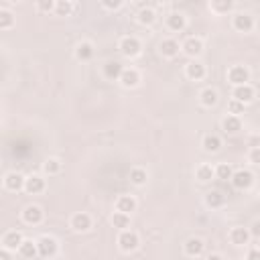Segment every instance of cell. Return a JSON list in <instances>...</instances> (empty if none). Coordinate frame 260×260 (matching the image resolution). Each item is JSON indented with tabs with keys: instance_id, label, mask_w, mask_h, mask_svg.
<instances>
[{
	"instance_id": "obj_15",
	"label": "cell",
	"mask_w": 260,
	"mask_h": 260,
	"mask_svg": "<svg viewBox=\"0 0 260 260\" xmlns=\"http://www.w3.org/2000/svg\"><path fill=\"white\" fill-rule=\"evenodd\" d=\"M71 228L76 230V232H87L91 228V217L87 214H84V212L76 214V216L71 217Z\"/></svg>"
},
{
	"instance_id": "obj_37",
	"label": "cell",
	"mask_w": 260,
	"mask_h": 260,
	"mask_svg": "<svg viewBox=\"0 0 260 260\" xmlns=\"http://www.w3.org/2000/svg\"><path fill=\"white\" fill-rule=\"evenodd\" d=\"M228 112H230L232 116H238V114H242V112H244V104L232 98V100L228 102Z\"/></svg>"
},
{
	"instance_id": "obj_44",
	"label": "cell",
	"mask_w": 260,
	"mask_h": 260,
	"mask_svg": "<svg viewBox=\"0 0 260 260\" xmlns=\"http://www.w3.org/2000/svg\"><path fill=\"white\" fill-rule=\"evenodd\" d=\"M206 260H224V256H221V254H210Z\"/></svg>"
},
{
	"instance_id": "obj_30",
	"label": "cell",
	"mask_w": 260,
	"mask_h": 260,
	"mask_svg": "<svg viewBox=\"0 0 260 260\" xmlns=\"http://www.w3.org/2000/svg\"><path fill=\"white\" fill-rule=\"evenodd\" d=\"M210 8L217 14H224V12H230L234 8V2L232 0H214V2L210 4Z\"/></svg>"
},
{
	"instance_id": "obj_38",
	"label": "cell",
	"mask_w": 260,
	"mask_h": 260,
	"mask_svg": "<svg viewBox=\"0 0 260 260\" xmlns=\"http://www.w3.org/2000/svg\"><path fill=\"white\" fill-rule=\"evenodd\" d=\"M37 8L41 12H51V10H55V2H51V0H41V2H37Z\"/></svg>"
},
{
	"instance_id": "obj_23",
	"label": "cell",
	"mask_w": 260,
	"mask_h": 260,
	"mask_svg": "<svg viewBox=\"0 0 260 260\" xmlns=\"http://www.w3.org/2000/svg\"><path fill=\"white\" fill-rule=\"evenodd\" d=\"M76 57H78L80 61H89L91 57H94V45L87 43V41L80 43V45L76 47Z\"/></svg>"
},
{
	"instance_id": "obj_24",
	"label": "cell",
	"mask_w": 260,
	"mask_h": 260,
	"mask_svg": "<svg viewBox=\"0 0 260 260\" xmlns=\"http://www.w3.org/2000/svg\"><path fill=\"white\" fill-rule=\"evenodd\" d=\"M206 203H208V208H212V210H217V208H221L226 203V195L221 193V191H210L208 195H206Z\"/></svg>"
},
{
	"instance_id": "obj_14",
	"label": "cell",
	"mask_w": 260,
	"mask_h": 260,
	"mask_svg": "<svg viewBox=\"0 0 260 260\" xmlns=\"http://www.w3.org/2000/svg\"><path fill=\"white\" fill-rule=\"evenodd\" d=\"M136 199L132 197V195H120L118 199H116V212H122V214H132L134 210H136Z\"/></svg>"
},
{
	"instance_id": "obj_31",
	"label": "cell",
	"mask_w": 260,
	"mask_h": 260,
	"mask_svg": "<svg viewBox=\"0 0 260 260\" xmlns=\"http://www.w3.org/2000/svg\"><path fill=\"white\" fill-rule=\"evenodd\" d=\"M112 226L114 228H120V230H126L130 226V216L128 214H122V212H114L112 216Z\"/></svg>"
},
{
	"instance_id": "obj_12",
	"label": "cell",
	"mask_w": 260,
	"mask_h": 260,
	"mask_svg": "<svg viewBox=\"0 0 260 260\" xmlns=\"http://www.w3.org/2000/svg\"><path fill=\"white\" fill-rule=\"evenodd\" d=\"M120 84L124 87H136L140 84V73L134 67H124L122 76H120Z\"/></svg>"
},
{
	"instance_id": "obj_3",
	"label": "cell",
	"mask_w": 260,
	"mask_h": 260,
	"mask_svg": "<svg viewBox=\"0 0 260 260\" xmlns=\"http://www.w3.org/2000/svg\"><path fill=\"white\" fill-rule=\"evenodd\" d=\"M120 53L124 55V57H136V55H140V41L136 39V37H122L120 39V45H118Z\"/></svg>"
},
{
	"instance_id": "obj_34",
	"label": "cell",
	"mask_w": 260,
	"mask_h": 260,
	"mask_svg": "<svg viewBox=\"0 0 260 260\" xmlns=\"http://www.w3.org/2000/svg\"><path fill=\"white\" fill-rule=\"evenodd\" d=\"M12 25H14V16H12V12H10L8 8H0V29L6 31V29H10Z\"/></svg>"
},
{
	"instance_id": "obj_41",
	"label": "cell",
	"mask_w": 260,
	"mask_h": 260,
	"mask_svg": "<svg viewBox=\"0 0 260 260\" xmlns=\"http://www.w3.org/2000/svg\"><path fill=\"white\" fill-rule=\"evenodd\" d=\"M250 236H254V238H260V219H258V221H254V224H252V228H250Z\"/></svg>"
},
{
	"instance_id": "obj_17",
	"label": "cell",
	"mask_w": 260,
	"mask_h": 260,
	"mask_svg": "<svg viewBox=\"0 0 260 260\" xmlns=\"http://www.w3.org/2000/svg\"><path fill=\"white\" fill-rule=\"evenodd\" d=\"M221 128H224L226 134H238L240 130H242V120H240V116L228 114V116L224 118V122H221Z\"/></svg>"
},
{
	"instance_id": "obj_16",
	"label": "cell",
	"mask_w": 260,
	"mask_h": 260,
	"mask_svg": "<svg viewBox=\"0 0 260 260\" xmlns=\"http://www.w3.org/2000/svg\"><path fill=\"white\" fill-rule=\"evenodd\" d=\"M185 73H187L189 80L199 82V80L206 78V67H203V63H199V61L193 59L191 63H187V67H185Z\"/></svg>"
},
{
	"instance_id": "obj_33",
	"label": "cell",
	"mask_w": 260,
	"mask_h": 260,
	"mask_svg": "<svg viewBox=\"0 0 260 260\" xmlns=\"http://www.w3.org/2000/svg\"><path fill=\"white\" fill-rule=\"evenodd\" d=\"M148 179V173L142 169V167H134L132 171H130V181H132L134 185H144Z\"/></svg>"
},
{
	"instance_id": "obj_35",
	"label": "cell",
	"mask_w": 260,
	"mask_h": 260,
	"mask_svg": "<svg viewBox=\"0 0 260 260\" xmlns=\"http://www.w3.org/2000/svg\"><path fill=\"white\" fill-rule=\"evenodd\" d=\"M73 6L69 0H59V2H55V12H57L59 16H69L71 12H73Z\"/></svg>"
},
{
	"instance_id": "obj_13",
	"label": "cell",
	"mask_w": 260,
	"mask_h": 260,
	"mask_svg": "<svg viewBox=\"0 0 260 260\" xmlns=\"http://www.w3.org/2000/svg\"><path fill=\"white\" fill-rule=\"evenodd\" d=\"M25 191H27V193H31V195L43 193V191H45V179H43V177H39V175H31V177H27Z\"/></svg>"
},
{
	"instance_id": "obj_21",
	"label": "cell",
	"mask_w": 260,
	"mask_h": 260,
	"mask_svg": "<svg viewBox=\"0 0 260 260\" xmlns=\"http://www.w3.org/2000/svg\"><path fill=\"white\" fill-rule=\"evenodd\" d=\"M203 248H206V244H203L201 238H189L187 242H185V254L187 256H199L203 252Z\"/></svg>"
},
{
	"instance_id": "obj_20",
	"label": "cell",
	"mask_w": 260,
	"mask_h": 260,
	"mask_svg": "<svg viewBox=\"0 0 260 260\" xmlns=\"http://www.w3.org/2000/svg\"><path fill=\"white\" fill-rule=\"evenodd\" d=\"M159 49H161V53H163V57H177L179 55V43L175 41V39H165V41H161V45H159Z\"/></svg>"
},
{
	"instance_id": "obj_43",
	"label": "cell",
	"mask_w": 260,
	"mask_h": 260,
	"mask_svg": "<svg viewBox=\"0 0 260 260\" xmlns=\"http://www.w3.org/2000/svg\"><path fill=\"white\" fill-rule=\"evenodd\" d=\"M0 260H12V256H10V250H6V248H2V250H0Z\"/></svg>"
},
{
	"instance_id": "obj_10",
	"label": "cell",
	"mask_w": 260,
	"mask_h": 260,
	"mask_svg": "<svg viewBox=\"0 0 260 260\" xmlns=\"http://www.w3.org/2000/svg\"><path fill=\"white\" fill-rule=\"evenodd\" d=\"M234 29L240 33H250L254 29V18L248 12H240L234 16Z\"/></svg>"
},
{
	"instance_id": "obj_32",
	"label": "cell",
	"mask_w": 260,
	"mask_h": 260,
	"mask_svg": "<svg viewBox=\"0 0 260 260\" xmlns=\"http://www.w3.org/2000/svg\"><path fill=\"white\" fill-rule=\"evenodd\" d=\"M43 171L47 173V175H57L59 171H61V161L59 159H47L45 163H43Z\"/></svg>"
},
{
	"instance_id": "obj_27",
	"label": "cell",
	"mask_w": 260,
	"mask_h": 260,
	"mask_svg": "<svg viewBox=\"0 0 260 260\" xmlns=\"http://www.w3.org/2000/svg\"><path fill=\"white\" fill-rule=\"evenodd\" d=\"M157 21V12H155V8H151V6H142L140 10H138V23L140 25H153Z\"/></svg>"
},
{
	"instance_id": "obj_9",
	"label": "cell",
	"mask_w": 260,
	"mask_h": 260,
	"mask_svg": "<svg viewBox=\"0 0 260 260\" xmlns=\"http://www.w3.org/2000/svg\"><path fill=\"white\" fill-rule=\"evenodd\" d=\"M25 242V238L21 232H16V230H10L2 236V248L6 250H16V248H21V244Z\"/></svg>"
},
{
	"instance_id": "obj_25",
	"label": "cell",
	"mask_w": 260,
	"mask_h": 260,
	"mask_svg": "<svg viewBox=\"0 0 260 260\" xmlns=\"http://www.w3.org/2000/svg\"><path fill=\"white\" fill-rule=\"evenodd\" d=\"M195 177L201 181V183H208L216 177V169L212 165H199L197 167V171H195Z\"/></svg>"
},
{
	"instance_id": "obj_36",
	"label": "cell",
	"mask_w": 260,
	"mask_h": 260,
	"mask_svg": "<svg viewBox=\"0 0 260 260\" xmlns=\"http://www.w3.org/2000/svg\"><path fill=\"white\" fill-rule=\"evenodd\" d=\"M232 175H234V171H232V167H230V165L221 163V165L216 167V177H217V179L228 181V179H232Z\"/></svg>"
},
{
	"instance_id": "obj_18",
	"label": "cell",
	"mask_w": 260,
	"mask_h": 260,
	"mask_svg": "<svg viewBox=\"0 0 260 260\" xmlns=\"http://www.w3.org/2000/svg\"><path fill=\"white\" fill-rule=\"evenodd\" d=\"M167 27H169L171 31H175V33H181L185 27H187V18H185L181 12H171L169 16H167Z\"/></svg>"
},
{
	"instance_id": "obj_4",
	"label": "cell",
	"mask_w": 260,
	"mask_h": 260,
	"mask_svg": "<svg viewBox=\"0 0 260 260\" xmlns=\"http://www.w3.org/2000/svg\"><path fill=\"white\" fill-rule=\"evenodd\" d=\"M118 244H120V248H122L124 252H132V250L138 248L140 238H138V234L132 232V230H122L120 236H118Z\"/></svg>"
},
{
	"instance_id": "obj_6",
	"label": "cell",
	"mask_w": 260,
	"mask_h": 260,
	"mask_svg": "<svg viewBox=\"0 0 260 260\" xmlns=\"http://www.w3.org/2000/svg\"><path fill=\"white\" fill-rule=\"evenodd\" d=\"M181 49H183L185 55H189V57L195 59L203 53V41L199 39V37H189V39L181 45Z\"/></svg>"
},
{
	"instance_id": "obj_40",
	"label": "cell",
	"mask_w": 260,
	"mask_h": 260,
	"mask_svg": "<svg viewBox=\"0 0 260 260\" xmlns=\"http://www.w3.org/2000/svg\"><path fill=\"white\" fill-rule=\"evenodd\" d=\"M248 159H250V163H254V165H260V146H252V151H250Z\"/></svg>"
},
{
	"instance_id": "obj_5",
	"label": "cell",
	"mask_w": 260,
	"mask_h": 260,
	"mask_svg": "<svg viewBox=\"0 0 260 260\" xmlns=\"http://www.w3.org/2000/svg\"><path fill=\"white\" fill-rule=\"evenodd\" d=\"M230 181L236 189H250L252 183H254V175L248 169H240V171H234Z\"/></svg>"
},
{
	"instance_id": "obj_28",
	"label": "cell",
	"mask_w": 260,
	"mask_h": 260,
	"mask_svg": "<svg viewBox=\"0 0 260 260\" xmlns=\"http://www.w3.org/2000/svg\"><path fill=\"white\" fill-rule=\"evenodd\" d=\"M203 148H206L208 153H217L221 148V138L217 134H206V138H203Z\"/></svg>"
},
{
	"instance_id": "obj_2",
	"label": "cell",
	"mask_w": 260,
	"mask_h": 260,
	"mask_svg": "<svg viewBox=\"0 0 260 260\" xmlns=\"http://www.w3.org/2000/svg\"><path fill=\"white\" fill-rule=\"evenodd\" d=\"M228 80H230V84H234V87L246 86L250 82V71L246 65H232L228 71Z\"/></svg>"
},
{
	"instance_id": "obj_8",
	"label": "cell",
	"mask_w": 260,
	"mask_h": 260,
	"mask_svg": "<svg viewBox=\"0 0 260 260\" xmlns=\"http://www.w3.org/2000/svg\"><path fill=\"white\" fill-rule=\"evenodd\" d=\"M25 183H27V177H23L21 173H16V171H12V173H8L4 177V187L8 191H21V189H25Z\"/></svg>"
},
{
	"instance_id": "obj_11",
	"label": "cell",
	"mask_w": 260,
	"mask_h": 260,
	"mask_svg": "<svg viewBox=\"0 0 260 260\" xmlns=\"http://www.w3.org/2000/svg\"><path fill=\"white\" fill-rule=\"evenodd\" d=\"M232 96H234V100H238V102L248 104V102H252V100H254L256 91H254V87H252L250 84H246V86H238V87H234Z\"/></svg>"
},
{
	"instance_id": "obj_26",
	"label": "cell",
	"mask_w": 260,
	"mask_h": 260,
	"mask_svg": "<svg viewBox=\"0 0 260 260\" xmlns=\"http://www.w3.org/2000/svg\"><path fill=\"white\" fill-rule=\"evenodd\" d=\"M199 100H201V104L206 106V108H212V106H216L217 104V91L214 89V87H206L199 94Z\"/></svg>"
},
{
	"instance_id": "obj_42",
	"label": "cell",
	"mask_w": 260,
	"mask_h": 260,
	"mask_svg": "<svg viewBox=\"0 0 260 260\" xmlns=\"http://www.w3.org/2000/svg\"><path fill=\"white\" fill-rule=\"evenodd\" d=\"M246 260H260V248H252L246 256Z\"/></svg>"
},
{
	"instance_id": "obj_29",
	"label": "cell",
	"mask_w": 260,
	"mask_h": 260,
	"mask_svg": "<svg viewBox=\"0 0 260 260\" xmlns=\"http://www.w3.org/2000/svg\"><path fill=\"white\" fill-rule=\"evenodd\" d=\"M18 252H21L23 258H35L39 254V248H37V242H33V240H25L21 248H18Z\"/></svg>"
},
{
	"instance_id": "obj_39",
	"label": "cell",
	"mask_w": 260,
	"mask_h": 260,
	"mask_svg": "<svg viewBox=\"0 0 260 260\" xmlns=\"http://www.w3.org/2000/svg\"><path fill=\"white\" fill-rule=\"evenodd\" d=\"M102 6L108 8V10H118L122 6V0H114V2H112V0H104Z\"/></svg>"
},
{
	"instance_id": "obj_1",
	"label": "cell",
	"mask_w": 260,
	"mask_h": 260,
	"mask_svg": "<svg viewBox=\"0 0 260 260\" xmlns=\"http://www.w3.org/2000/svg\"><path fill=\"white\" fill-rule=\"evenodd\" d=\"M37 248H39L41 258H53L59 250V244L53 236H41L39 240H37Z\"/></svg>"
},
{
	"instance_id": "obj_7",
	"label": "cell",
	"mask_w": 260,
	"mask_h": 260,
	"mask_svg": "<svg viewBox=\"0 0 260 260\" xmlns=\"http://www.w3.org/2000/svg\"><path fill=\"white\" fill-rule=\"evenodd\" d=\"M23 219H25V224H29V226L41 224V221H43V210L39 206H27L23 210Z\"/></svg>"
},
{
	"instance_id": "obj_19",
	"label": "cell",
	"mask_w": 260,
	"mask_h": 260,
	"mask_svg": "<svg viewBox=\"0 0 260 260\" xmlns=\"http://www.w3.org/2000/svg\"><path fill=\"white\" fill-rule=\"evenodd\" d=\"M248 240H250V230H246V228L238 226L230 232V242L234 246H244V244H248Z\"/></svg>"
},
{
	"instance_id": "obj_22",
	"label": "cell",
	"mask_w": 260,
	"mask_h": 260,
	"mask_svg": "<svg viewBox=\"0 0 260 260\" xmlns=\"http://www.w3.org/2000/svg\"><path fill=\"white\" fill-rule=\"evenodd\" d=\"M122 71H124V67H122L120 61H108V63L104 65V76H106L108 80H120Z\"/></svg>"
}]
</instances>
